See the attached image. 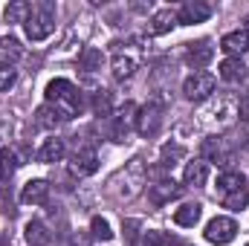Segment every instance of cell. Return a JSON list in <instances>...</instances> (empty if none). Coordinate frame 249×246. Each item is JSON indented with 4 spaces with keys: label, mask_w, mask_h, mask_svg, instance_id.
<instances>
[{
    "label": "cell",
    "mask_w": 249,
    "mask_h": 246,
    "mask_svg": "<svg viewBox=\"0 0 249 246\" xmlns=\"http://www.w3.org/2000/svg\"><path fill=\"white\" fill-rule=\"evenodd\" d=\"M47 105H53L61 113V119H72L81 110V93H78V87L72 81L55 78V81L47 84Z\"/></svg>",
    "instance_id": "6da1fadb"
},
{
    "label": "cell",
    "mask_w": 249,
    "mask_h": 246,
    "mask_svg": "<svg viewBox=\"0 0 249 246\" xmlns=\"http://www.w3.org/2000/svg\"><path fill=\"white\" fill-rule=\"evenodd\" d=\"M23 29H26V38H29V41H44V38H50L53 29H55V6H53L50 0L32 3Z\"/></svg>",
    "instance_id": "7a4b0ae2"
},
{
    "label": "cell",
    "mask_w": 249,
    "mask_h": 246,
    "mask_svg": "<svg viewBox=\"0 0 249 246\" xmlns=\"http://www.w3.org/2000/svg\"><path fill=\"white\" fill-rule=\"evenodd\" d=\"M136 105L133 102H124L119 107V113H110V127H107V136L113 142H124L130 136V130L136 127Z\"/></svg>",
    "instance_id": "3957f363"
},
{
    "label": "cell",
    "mask_w": 249,
    "mask_h": 246,
    "mask_svg": "<svg viewBox=\"0 0 249 246\" xmlns=\"http://www.w3.org/2000/svg\"><path fill=\"white\" fill-rule=\"evenodd\" d=\"M214 84L217 81H214L212 72H194L183 81V96L188 102H203V99H209L214 93Z\"/></svg>",
    "instance_id": "277c9868"
},
{
    "label": "cell",
    "mask_w": 249,
    "mask_h": 246,
    "mask_svg": "<svg viewBox=\"0 0 249 246\" xmlns=\"http://www.w3.org/2000/svg\"><path fill=\"white\" fill-rule=\"evenodd\" d=\"M235 232H238V223L232 220V217H214V220H209V226H206V241L214 246H226L235 241Z\"/></svg>",
    "instance_id": "5b68a950"
},
{
    "label": "cell",
    "mask_w": 249,
    "mask_h": 246,
    "mask_svg": "<svg viewBox=\"0 0 249 246\" xmlns=\"http://www.w3.org/2000/svg\"><path fill=\"white\" fill-rule=\"evenodd\" d=\"M162 124V105L160 102H148L145 107H139V116H136V130L139 136H154Z\"/></svg>",
    "instance_id": "8992f818"
},
{
    "label": "cell",
    "mask_w": 249,
    "mask_h": 246,
    "mask_svg": "<svg viewBox=\"0 0 249 246\" xmlns=\"http://www.w3.org/2000/svg\"><path fill=\"white\" fill-rule=\"evenodd\" d=\"M70 171H72V177H90V174H96L99 171V157H96V151L93 148H78L72 157H70Z\"/></svg>",
    "instance_id": "52a82bcc"
},
{
    "label": "cell",
    "mask_w": 249,
    "mask_h": 246,
    "mask_svg": "<svg viewBox=\"0 0 249 246\" xmlns=\"http://www.w3.org/2000/svg\"><path fill=\"white\" fill-rule=\"evenodd\" d=\"M212 12H214V6L206 0H186L177 12V20L180 23H203L212 18Z\"/></svg>",
    "instance_id": "ba28073f"
},
{
    "label": "cell",
    "mask_w": 249,
    "mask_h": 246,
    "mask_svg": "<svg viewBox=\"0 0 249 246\" xmlns=\"http://www.w3.org/2000/svg\"><path fill=\"white\" fill-rule=\"evenodd\" d=\"M220 50L229 55V58H241L244 53L249 50V35L244 29H235V32H226L220 38Z\"/></svg>",
    "instance_id": "9c48e42d"
},
{
    "label": "cell",
    "mask_w": 249,
    "mask_h": 246,
    "mask_svg": "<svg viewBox=\"0 0 249 246\" xmlns=\"http://www.w3.org/2000/svg\"><path fill=\"white\" fill-rule=\"evenodd\" d=\"M200 154H203V162L209 159V162H217V165H226L229 162V148H226V139H217V136H212V139H206L203 145H200Z\"/></svg>",
    "instance_id": "30bf717a"
},
{
    "label": "cell",
    "mask_w": 249,
    "mask_h": 246,
    "mask_svg": "<svg viewBox=\"0 0 249 246\" xmlns=\"http://www.w3.org/2000/svg\"><path fill=\"white\" fill-rule=\"evenodd\" d=\"M212 58H214V47L209 41H197V44H188L186 47V61L194 70H203Z\"/></svg>",
    "instance_id": "8fae6325"
},
{
    "label": "cell",
    "mask_w": 249,
    "mask_h": 246,
    "mask_svg": "<svg viewBox=\"0 0 249 246\" xmlns=\"http://www.w3.org/2000/svg\"><path fill=\"white\" fill-rule=\"evenodd\" d=\"M148 197H151L154 206H165L174 197H180V185L174 183V180H160V183H154L148 188Z\"/></svg>",
    "instance_id": "7c38bea8"
},
{
    "label": "cell",
    "mask_w": 249,
    "mask_h": 246,
    "mask_svg": "<svg viewBox=\"0 0 249 246\" xmlns=\"http://www.w3.org/2000/svg\"><path fill=\"white\" fill-rule=\"evenodd\" d=\"M20 200L29 203V206H41V203L50 200V185L44 183V180H29V183L23 185V191H20Z\"/></svg>",
    "instance_id": "4fadbf2b"
},
{
    "label": "cell",
    "mask_w": 249,
    "mask_h": 246,
    "mask_svg": "<svg viewBox=\"0 0 249 246\" xmlns=\"http://www.w3.org/2000/svg\"><path fill=\"white\" fill-rule=\"evenodd\" d=\"M217 72H220V78L229 81V84H241V81L249 75L247 64L241 61V58H226V61L217 67Z\"/></svg>",
    "instance_id": "5bb4252c"
},
{
    "label": "cell",
    "mask_w": 249,
    "mask_h": 246,
    "mask_svg": "<svg viewBox=\"0 0 249 246\" xmlns=\"http://www.w3.org/2000/svg\"><path fill=\"white\" fill-rule=\"evenodd\" d=\"M177 23H180V20H177V12H174V9H160V12L151 18L148 29H151V35H165V32H171Z\"/></svg>",
    "instance_id": "9a60e30c"
},
{
    "label": "cell",
    "mask_w": 249,
    "mask_h": 246,
    "mask_svg": "<svg viewBox=\"0 0 249 246\" xmlns=\"http://www.w3.org/2000/svg\"><path fill=\"white\" fill-rule=\"evenodd\" d=\"M64 151H67V148H64V139L53 136V139H47V142L38 148L35 157H38V162H58V159L64 157Z\"/></svg>",
    "instance_id": "2e32d148"
},
{
    "label": "cell",
    "mask_w": 249,
    "mask_h": 246,
    "mask_svg": "<svg viewBox=\"0 0 249 246\" xmlns=\"http://www.w3.org/2000/svg\"><path fill=\"white\" fill-rule=\"evenodd\" d=\"M23 238H26L29 246H47L53 241V238H50V229H47L41 220H29L26 229H23Z\"/></svg>",
    "instance_id": "e0dca14e"
},
{
    "label": "cell",
    "mask_w": 249,
    "mask_h": 246,
    "mask_svg": "<svg viewBox=\"0 0 249 246\" xmlns=\"http://www.w3.org/2000/svg\"><path fill=\"white\" fill-rule=\"evenodd\" d=\"M183 180H186V185H194V188L206 185V180H209V165H206L203 159H194V162H188L186 171H183Z\"/></svg>",
    "instance_id": "ac0fdd59"
},
{
    "label": "cell",
    "mask_w": 249,
    "mask_h": 246,
    "mask_svg": "<svg viewBox=\"0 0 249 246\" xmlns=\"http://www.w3.org/2000/svg\"><path fill=\"white\" fill-rule=\"evenodd\" d=\"M247 185V180H244V174L241 171H223L220 177H217V188L229 197V194H235V191H241Z\"/></svg>",
    "instance_id": "d6986e66"
},
{
    "label": "cell",
    "mask_w": 249,
    "mask_h": 246,
    "mask_svg": "<svg viewBox=\"0 0 249 246\" xmlns=\"http://www.w3.org/2000/svg\"><path fill=\"white\" fill-rule=\"evenodd\" d=\"M200 214H203L200 203H186V206H180V209L174 211V223H177V226H194V223L200 220Z\"/></svg>",
    "instance_id": "ffe728a7"
},
{
    "label": "cell",
    "mask_w": 249,
    "mask_h": 246,
    "mask_svg": "<svg viewBox=\"0 0 249 246\" xmlns=\"http://www.w3.org/2000/svg\"><path fill=\"white\" fill-rule=\"evenodd\" d=\"M29 9H32V6H29L26 0H15V3H9V6H6L3 18H6V23H26Z\"/></svg>",
    "instance_id": "44dd1931"
},
{
    "label": "cell",
    "mask_w": 249,
    "mask_h": 246,
    "mask_svg": "<svg viewBox=\"0 0 249 246\" xmlns=\"http://www.w3.org/2000/svg\"><path fill=\"white\" fill-rule=\"evenodd\" d=\"M18 154L12 151V148H3L0 151V183H6V180H12V174L18 171Z\"/></svg>",
    "instance_id": "7402d4cb"
},
{
    "label": "cell",
    "mask_w": 249,
    "mask_h": 246,
    "mask_svg": "<svg viewBox=\"0 0 249 246\" xmlns=\"http://www.w3.org/2000/svg\"><path fill=\"white\" fill-rule=\"evenodd\" d=\"M102 50H96V47H84L81 50V55H78V67L81 70H87V72H96L99 67H102Z\"/></svg>",
    "instance_id": "603a6c76"
},
{
    "label": "cell",
    "mask_w": 249,
    "mask_h": 246,
    "mask_svg": "<svg viewBox=\"0 0 249 246\" xmlns=\"http://www.w3.org/2000/svg\"><path fill=\"white\" fill-rule=\"evenodd\" d=\"M35 122H38V127H58L64 119H61V113H58L53 105H41L38 113H35Z\"/></svg>",
    "instance_id": "cb8c5ba5"
},
{
    "label": "cell",
    "mask_w": 249,
    "mask_h": 246,
    "mask_svg": "<svg viewBox=\"0 0 249 246\" xmlns=\"http://www.w3.org/2000/svg\"><path fill=\"white\" fill-rule=\"evenodd\" d=\"M133 70H136V58H130V55H116V58H113V78H116V81L130 78Z\"/></svg>",
    "instance_id": "d4e9b609"
},
{
    "label": "cell",
    "mask_w": 249,
    "mask_h": 246,
    "mask_svg": "<svg viewBox=\"0 0 249 246\" xmlns=\"http://www.w3.org/2000/svg\"><path fill=\"white\" fill-rule=\"evenodd\" d=\"M160 157H162V168H171L177 159H183L186 157V148L183 145H177V142H168V145H162V151H160Z\"/></svg>",
    "instance_id": "484cf974"
},
{
    "label": "cell",
    "mask_w": 249,
    "mask_h": 246,
    "mask_svg": "<svg viewBox=\"0 0 249 246\" xmlns=\"http://www.w3.org/2000/svg\"><path fill=\"white\" fill-rule=\"evenodd\" d=\"M142 246H177V238H171L168 232L151 229V232L142 235Z\"/></svg>",
    "instance_id": "4316f807"
},
{
    "label": "cell",
    "mask_w": 249,
    "mask_h": 246,
    "mask_svg": "<svg viewBox=\"0 0 249 246\" xmlns=\"http://www.w3.org/2000/svg\"><path fill=\"white\" fill-rule=\"evenodd\" d=\"M23 55V50H20V44H18V38H0V58L9 64V61H18Z\"/></svg>",
    "instance_id": "83f0119b"
},
{
    "label": "cell",
    "mask_w": 249,
    "mask_h": 246,
    "mask_svg": "<svg viewBox=\"0 0 249 246\" xmlns=\"http://www.w3.org/2000/svg\"><path fill=\"white\" fill-rule=\"evenodd\" d=\"M93 113L110 119V93H107V90H99V93H96V99H93Z\"/></svg>",
    "instance_id": "f1b7e54d"
},
{
    "label": "cell",
    "mask_w": 249,
    "mask_h": 246,
    "mask_svg": "<svg viewBox=\"0 0 249 246\" xmlns=\"http://www.w3.org/2000/svg\"><path fill=\"white\" fill-rule=\"evenodd\" d=\"M90 232H93V238H99V241H110V238H113L110 223H107L105 217H93V220H90Z\"/></svg>",
    "instance_id": "f546056e"
},
{
    "label": "cell",
    "mask_w": 249,
    "mask_h": 246,
    "mask_svg": "<svg viewBox=\"0 0 249 246\" xmlns=\"http://www.w3.org/2000/svg\"><path fill=\"white\" fill-rule=\"evenodd\" d=\"M223 203H226V209H244V206H249V183L244 185L241 191H235V194L223 197Z\"/></svg>",
    "instance_id": "4dcf8cb0"
},
{
    "label": "cell",
    "mask_w": 249,
    "mask_h": 246,
    "mask_svg": "<svg viewBox=\"0 0 249 246\" xmlns=\"http://www.w3.org/2000/svg\"><path fill=\"white\" fill-rule=\"evenodd\" d=\"M15 78H18L15 67H12V64H0V90H9V87L15 84Z\"/></svg>",
    "instance_id": "1f68e13d"
},
{
    "label": "cell",
    "mask_w": 249,
    "mask_h": 246,
    "mask_svg": "<svg viewBox=\"0 0 249 246\" xmlns=\"http://www.w3.org/2000/svg\"><path fill=\"white\" fill-rule=\"evenodd\" d=\"M136 229H139V220H124V235H127V244L133 246L139 238H136Z\"/></svg>",
    "instance_id": "d6a6232c"
},
{
    "label": "cell",
    "mask_w": 249,
    "mask_h": 246,
    "mask_svg": "<svg viewBox=\"0 0 249 246\" xmlns=\"http://www.w3.org/2000/svg\"><path fill=\"white\" fill-rule=\"evenodd\" d=\"M238 119L241 122H249V93H244L241 102H238Z\"/></svg>",
    "instance_id": "836d02e7"
},
{
    "label": "cell",
    "mask_w": 249,
    "mask_h": 246,
    "mask_svg": "<svg viewBox=\"0 0 249 246\" xmlns=\"http://www.w3.org/2000/svg\"><path fill=\"white\" fill-rule=\"evenodd\" d=\"M244 32L249 35V15H247V20H244Z\"/></svg>",
    "instance_id": "e575fe53"
}]
</instances>
